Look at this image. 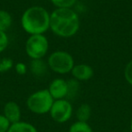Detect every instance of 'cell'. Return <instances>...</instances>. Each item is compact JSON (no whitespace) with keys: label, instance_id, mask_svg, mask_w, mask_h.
<instances>
[{"label":"cell","instance_id":"5b68a950","mask_svg":"<svg viewBox=\"0 0 132 132\" xmlns=\"http://www.w3.org/2000/svg\"><path fill=\"white\" fill-rule=\"evenodd\" d=\"M48 40L44 35H33L27 39L26 51L32 59H42L48 51Z\"/></svg>","mask_w":132,"mask_h":132},{"label":"cell","instance_id":"7402d4cb","mask_svg":"<svg viewBox=\"0 0 132 132\" xmlns=\"http://www.w3.org/2000/svg\"><path fill=\"white\" fill-rule=\"evenodd\" d=\"M130 131L132 132V119H131V120H130Z\"/></svg>","mask_w":132,"mask_h":132},{"label":"cell","instance_id":"d6986e66","mask_svg":"<svg viewBox=\"0 0 132 132\" xmlns=\"http://www.w3.org/2000/svg\"><path fill=\"white\" fill-rule=\"evenodd\" d=\"M11 123L4 115L0 114V132H7Z\"/></svg>","mask_w":132,"mask_h":132},{"label":"cell","instance_id":"7c38bea8","mask_svg":"<svg viewBox=\"0 0 132 132\" xmlns=\"http://www.w3.org/2000/svg\"><path fill=\"white\" fill-rule=\"evenodd\" d=\"M92 116V108L89 104L83 103L76 110V118L77 120L82 122H88Z\"/></svg>","mask_w":132,"mask_h":132},{"label":"cell","instance_id":"44dd1931","mask_svg":"<svg viewBox=\"0 0 132 132\" xmlns=\"http://www.w3.org/2000/svg\"><path fill=\"white\" fill-rule=\"evenodd\" d=\"M15 71L18 74H24L26 72H27V67L24 63H22V62H18L15 65Z\"/></svg>","mask_w":132,"mask_h":132},{"label":"cell","instance_id":"5bb4252c","mask_svg":"<svg viewBox=\"0 0 132 132\" xmlns=\"http://www.w3.org/2000/svg\"><path fill=\"white\" fill-rule=\"evenodd\" d=\"M68 132H93V130L88 122L77 120L71 125Z\"/></svg>","mask_w":132,"mask_h":132},{"label":"cell","instance_id":"6da1fadb","mask_svg":"<svg viewBox=\"0 0 132 132\" xmlns=\"http://www.w3.org/2000/svg\"><path fill=\"white\" fill-rule=\"evenodd\" d=\"M50 28L61 37H72L80 28L79 15L72 8H56L50 15Z\"/></svg>","mask_w":132,"mask_h":132},{"label":"cell","instance_id":"603a6c76","mask_svg":"<svg viewBox=\"0 0 132 132\" xmlns=\"http://www.w3.org/2000/svg\"><path fill=\"white\" fill-rule=\"evenodd\" d=\"M126 132H131V131H126Z\"/></svg>","mask_w":132,"mask_h":132},{"label":"cell","instance_id":"2e32d148","mask_svg":"<svg viewBox=\"0 0 132 132\" xmlns=\"http://www.w3.org/2000/svg\"><path fill=\"white\" fill-rule=\"evenodd\" d=\"M77 0H51L57 8H71Z\"/></svg>","mask_w":132,"mask_h":132},{"label":"cell","instance_id":"52a82bcc","mask_svg":"<svg viewBox=\"0 0 132 132\" xmlns=\"http://www.w3.org/2000/svg\"><path fill=\"white\" fill-rule=\"evenodd\" d=\"M50 94L53 98L54 101L56 100L66 99L68 94V85L67 81L63 79H55L50 83L48 88Z\"/></svg>","mask_w":132,"mask_h":132},{"label":"cell","instance_id":"9c48e42d","mask_svg":"<svg viewBox=\"0 0 132 132\" xmlns=\"http://www.w3.org/2000/svg\"><path fill=\"white\" fill-rule=\"evenodd\" d=\"M72 74L77 81H88L93 76V69L85 63L76 64L72 68Z\"/></svg>","mask_w":132,"mask_h":132},{"label":"cell","instance_id":"ffe728a7","mask_svg":"<svg viewBox=\"0 0 132 132\" xmlns=\"http://www.w3.org/2000/svg\"><path fill=\"white\" fill-rule=\"evenodd\" d=\"M8 45V37L6 32L0 31V53H2Z\"/></svg>","mask_w":132,"mask_h":132},{"label":"cell","instance_id":"30bf717a","mask_svg":"<svg viewBox=\"0 0 132 132\" xmlns=\"http://www.w3.org/2000/svg\"><path fill=\"white\" fill-rule=\"evenodd\" d=\"M48 63L42 60V59H35L32 60L30 64V71L32 74L36 78H42L46 74L48 71Z\"/></svg>","mask_w":132,"mask_h":132},{"label":"cell","instance_id":"8992f818","mask_svg":"<svg viewBox=\"0 0 132 132\" xmlns=\"http://www.w3.org/2000/svg\"><path fill=\"white\" fill-rule=\"evenodd\" d=\"M72 105L68 100H56L50 110V116L57 123L67 122L72 116Z\"/></svg>","mask_w":132,"mask_h":132},{"label":"cell","instance_id":"8fae6325","mask_svg":"<svg viewBox=\"0 0 132 132\" xmlns=\"http://www.w3.org/2000/svg\"><path fill=\"white\" fill-rule=\"evenodd\" d=\"M7 132H38V130L31 123L20 120L10 125Z\"/></svg>","mask_w":132,"mask_h":132},{"label":"cell","instance_id":"e0dca14e","mask_svg":"<svg viewBox=\"0 0 132 132\" xmlns=\"http://www.w3.org/2000/svg\"><path fill=\"white\" fill-rule=\"evenodd\" d=\"M13 66V61L11 59L4 58L0 60V72H6L12 68Z\"/></svg>","mask_w":132,"mask_h":132},{"label":"cell","instance_id":"ac0fdd59","mask_svg":"<svg viewBox=\"0 0 132 132\" xmlns=\"http://www.w3.org/2000/svg\"><path fill=\"white\" fill-rule=\"evenodd\" d=\"M124 76L127 81L132 86V60L129 62H128V64L126 65V68L124 71Z\"/></svg>","mask_w":132,"mask_h":132},{"label":"cell","instance_id":"4fadbf2b","mask_svg":"<svg viewBox=\"0 0 132 132\" xmlns=\"http://www.w3.org/2000/svg\"><path fill=\"white\" fill-rule=\"evenodd\" d=\"M12 16L7 11L0 10V31L6 32L11 27Z\"/></svg>","mask_w":132,"mask_h":132},{"label":"cell","instance_id":"3957f363","mask_svg":"<svg viewBox=\"0 0 132 132\" xmlns=\"http://www.w3.org/2000/svg\"><path fill=\"white\" fill-rule=\"evenodd\" d=\"M53 98L48 90H40L28 97L26 106L31 112L38 115L49 113L53 104Z\"/></svg>","mask_w":132,"mask_h":132},{"label":"cell","instance_id":"9a60e30c","mask_svg":"<svg viewBox=\"0 0 132 132\" xmlns=\"http://www.w3.org/2000/svg\"><path fill=\"white\" fill-rule=\"evenodd\" d=\"M67 85H68V94H67V99H73L78 94L80 90V84L76 79H72L67 81Z\"/></svg>","mask_w":132,"mask_h":132},{"label":"cell","instance_id":"ba28073f","mask_svg":"<svg viewBox=\"0 0 132 132\" xmlns=\"http://www.w3.org/2000/svg\"><path fill=\"white\" fill-rule=\"evenodd\" d=\"M3 115L8 119L11 124L18 122L21 120V109L19 105L15 101H8L4 107V114Z\"/></svg>","mask_w":132,"mask_h":132},{"label":"cell","instance_id":"7a4b0ae2","mask_svg":"<svg viewBox=\"0 0 132 132\" xmlns=\"http://www.w3.org/2000/svg\"><path fill=\"white\" fill-rule=\"evenodd\" d=\"M21 24L31 35H43L50 28V14L42 6H31L24 12Z\"/></svg>","mask_w":132,"mask_h":132},{"label":"cell","instance_id":"277c9868","mask_svg":"<svg viewBox=\"0 0 132 132\" xmlns=\"http://www.w3.org/2000/svg\"><path fill=\"white\" fill-rule=\"evenodd\" d=\"M48 66L56 73H68L72 72L74 66L73 57L64 51L54 52L48 58Z\"/></svg>","mask_w":132,"mask_h":132}]
</instances>
